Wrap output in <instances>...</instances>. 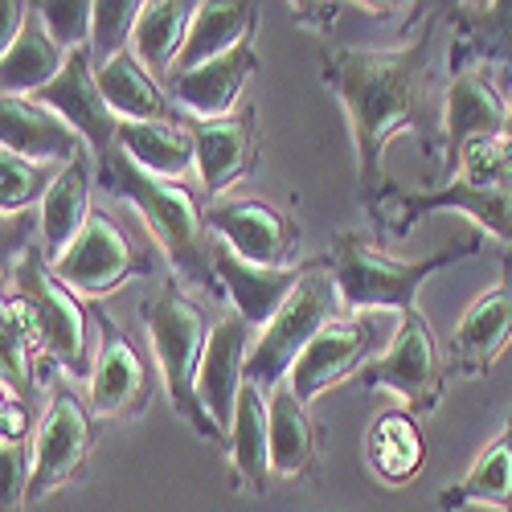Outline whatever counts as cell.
I'll list each match as a JSON object with an SVG mask.
<instances>
[{
	"label": "cell",
	"instance_id": "21",
	"mask_svg": "<svg viewBox=\"0 0 512 512\" xmlns=\"http://www.w3.org/2000/svg\"><path fill=\"white\" fill-rule=\"evenodd\" d=\"M443 21L455 25L451 78L463 70H476V62H488L504 74L512 87V0H488V5H443Z\"/></svg>",
	"mask_w": 512,
	"mask_h": 512
},
{
	"label": "cell",
	"instance_id": "13",
	"mask_svg": "<svg viewBox=\"0 0 512 512\" xmlns=\"http://www.w3.org/2000/svg\"><path fill=\"white\" fill-rule=\"evenodd\" d=\"M205 222L213 238L226 242L238 259L254 267H300V226L291 213L259 197H222L205 205Z\"/></svg>",
	"mask_w": 512,
	"mask_h": 512
},
{
	"label": "cell",
	"instance_id": "18",
	"mask_svg": "<svg viewBox=\"0 0 512 512\" xmlns=\"http://www.w3.org/2000/svg\"><path fill=\"white\" fill-rule=\"evenodd\" d=\"M250 349H254V328L238 312H226L218 324H213L205 357H201L197 394H201V406L213 414V422L226 431V439H230V426L238 414V394L246 386Z\"/></svg>",
	"mask_w": 512,
	"mask_h": 512
},
{
	"label": "cell",
	"instance_id": "6",
	"mask_svg": "<svg viewBox=\"0 0 512 512\" xmlns=\"http://www.w3.org/2000/svg\"><path fill=\"white\" fill-rule=\"evenodd\" d=\"M336 316H345V300H340V287L332 275V259L320 254V259H312V271L300 279V287L291 291V300L279 308V316L254 336L246 381H254L263 394L283 386L295 361L304 357V349Z\"/></svg>",
	"mask_w": 512,
	"mask_h": 512
},
{
	"label": "cell",
	"instance_id": "22",
	"mask_svg": "<svg viewBox=\"0 0 512 512\" xmlns=\"http://www.w3.org/2000/svg\"><path fill=\"white\" fill-rule=\"evenodd\" d=\"M254 70H259V54H254V41H246V46L213 58L189 74L168 78V95L185 111V119H226L242 107L238 95L246 91Z\"/></svg>",
	"mask_w": 512,
	"mask_h": 512
},
{
	"label": "cell",
	"instance_id": "7",
	"mask_svg": "<svg viewBox=\"0 0 512 512\" xmlns=\"http://www.w3.org/2000/svg\"><path fill=\"white\" fill-rule=\"evenodd\" d=\"M5 295H17V300L29 308L41 345H46L50 361L70 373V377H91L95 357H91V304H82L78 295L54 275L46 250L33 246L25 259L17 263V271L5 275Z\"/></svg>",
	"mask_w": 512,
	"mask_h": 512
},
{
	"label": "cell",
	"instance_id": "17",
	"mask_svg": "<svg viewBox=\"0 0 512 512\" xmlns=\"http://www.w3.org/2000/svg\"><path fill=\"white\" fill-rule=\"evenodd\" d=\"M512 340V250L500 254V283H492L480 300L467 308L451 332V373L488 377L496 357Z\"/></svg>",
	"mask_w": 512,
	"mask_h": 512
},
{
	"label": "cell",
	"instance_id": "11",
	"mask_svg": "<svg viewBox=\"0 0 512 512\" xmlns=\"http://www.w3.org/2000/svg\"><path fill=\"white\" fill-rule=\"evenodd\" d=\"M95 447V414L91 402L78 398L70 386H58L46 414L33 431V480H29V504L46 500L50 492L82 480L87 459Z\"/></svg>",
	"mask_w": 512,
	"mask_h": 512
},
{
	"label": "cell",
	"instance_id": "24",
	"mask_svg": "<svg viewBox=\"0 0 512 512\" xmlns=\"http://www.w3.org/2000/svg\"><path fill=\"white\" fill-rule=\"evenodd\" d=\"M226 451H230V467H234L230 484L238 492L263 496L275 476V467H271V402L254 381H246L238 394V414L230 426Z\"/></svg>",
	"mask_w": 512,
	"mask_h": 512
},
{
	"label": "cell",
	"instance_id": "32",
	"mask_svg": "<svg viewBox=\"0 0 512 512\" xmlns=\"http://www.w3.org/2000/svg\"><path fill=\"white\" fill-rule=\"evenodd\" d=\"M119 148L132 156L144 173L177 181L197 164V140L189 119H160V123H119Z\"/></svg>",
	"mask_w": 512,
	"mask_h": 512
},
{
	"label": "cell",
	"instance_id": "14",
	"mask_svg": "<svg viewBox=\"0 0 512 512\" xmlns=\"http://www.w3.org/2000/svg\"><path fill=\"white\" fill-rule=\"evenodd\" d=\"M197 140V177L209 201H222L226 189L246 181L259 164V111L242 103L226 119H189Z\"/></svg>",
	"mask_w": 512,
	"mask_h": 512
},
{
	"label": "cell",
	"instance_id": "15",
	"mask_svg": "<svg viewBox=\"0 0 512 512\" xmlns=\"http://www.w3.org/2000/svg\"><path fill=\"white\" fill-rule=\"evenodd\" d=\"M504 119H508V99H504L492 70L476 66V70H463L447 82V99H443V168H447V177L455 173L459 156L472 144L504 136Z\"/></svg>",
	"mask_w": 512,
	"mask_h": 512
},
{
	"label": "cell",
	"instance_id": "10",
	"mask_svg": "<svg viewBox=\"0 0 512 512\" xmlns=\"http://www.w3.org/2000/svg\"><path fill=\"white\" fill-rule=\"evenodd\" d=\"M50 267L74 295H87V300H103V295L119 291L123 283L152 275V259L132 242V234H127L107 209L91 213L87 230H82L74 238V246Z\"/></svg>",
	"mask_w": 512,
	"mask_h": 512
},
{
	"label": "cell",
	"instance_id": "20",
	"mask_svg": "<svg viewBox=\"0 0 512 512\" xmlns=\"http://www.w3.org/2000/svg\"><path fill=\"white\" fill-rule=\"evenodd\" d=\"M0 152H17L46 164H74L95 156L91 144L58 111L41 107L37 99H13V95H5V103H0Z\"/></svg>",
	"mask_w": 512,
	"mask_h": 512
},
{
	"label": "cell",
	"instance_id": "16",
	"mask_svg": "<svg viewBox=\"0 0 512 512\" xmlns=\"http://www.w3.org/2000/svg\"><path fill=\"white\" fill-rule=\"evenodd\" d=\"M33 99L41 107L58 111L74 132L91 144L95 160H103L107 152L119 148V119H115V111L107 107V99L99 91V70H95L91 50H74L66 58L62 74L50 82V87H41Z\"/></svg>",
	"mask_w": 512,
	"mask_h": 512
},
{
	"label": "cell",
	"instance_id": "37",
	"mask_svg": "<svg viewBox=\"0 0 512 512\" xmlns=\"http://www.w3.org/2000/svg\"><path fill=\"white\" fill-rule=\"evenodd\" d=\"M287 9H291V21H295V25L328 33V29L336 25V17L345 13L349 5H332V0H324V5H300V0H295V5H287Z\"/></svg>",
	"mask_w": 512,
	"mask_h": 512
},
{
	"label": "cell",
	"instance_id": "19",
	"mask_svg": "<svg viewBox=\"0 0 512 512\" xmlns=\"http://www.w3.org/2000/svg\"><path fill=\"white\" fill-rule=\"evenodd\" d=\"M213 267H218V283L222 291L230 295L234 312L250 324V328H267L279 308L291 300V291L300 287V279L312 271V259L300 263V267H254L246 259H238V254L218 242L213 246Z\"/></svg>",
	"mask_w": 512,
	"mask_h": 512
},
{
	"label": "cell",
	"instance_id": "28",
	"mask_svg": "<svg viewBox=\"0 0 512 512\" xmlns=\"http://www.w3.org/2000/svg\"><path fill=\"white\" fill-rule=\"evenodd\" d=\"M271 402V467L279 480H300L316 472L320 459V426L312 418V410L295 398V390L275 386L267 394Z\"/></svg>",
	"mask_w": 512,
	"mask_h": 512
},
{
	"label": "cell",
	"instance_id": "38",
	"mask_svg": "<svg viewBox=\"0 0 512 512\" xmlns=\"http://www.w3.org/2000/svg\"><path fill=\"white\" fill-rule=\"evenodd\" d=\"M504 136L512 140V103H508V119H504Z\"/></svg>",
	"mask_w": 512,
	"mask_h": 512
},
{
	"label": "cell",
	"instance_id": "34",
	"mask_svg": "<svg viewBox=\"0 0 512 512\" xmlns=\"http://www.w3.org/2000/svg\"><path fill=\"white\" fill-rule=\"evenodd\" d=\"M66 164H46V160H29L17 152H0V209L25 213L33 201H46L50 185L58 181Z\"/></svg>",
	"mask_w": 512,
	"mask_h": 512
},
{
	"label": "cell",
	"instance_id": "1",
	"mask_svg": "<svg viewBox=\"0 0 512 512\" xmlns=\"http://www.w3.org/2000/svg\"><path fill=\"white\" fill-rule=\"evenodd\" d=\"M443 25V5H431L418 33L402 50H353L324 46L320 78L340 99L353 127L357 152V193L377 230L394 226L386 205H394V185L386 181V144L398 132H414L426 160H443V119L435 115V33Z\"/></svg>",
	"mask_w": 512,
	"mask_h": 512
},
{
	"label": "cell",
	"instance_id": "36",
	"mask_svg": "<svg viewBox=\"0 0 512 512\" xmlns=\"http://www.w3.org/2000/svg\"><path fill=\"white\" fill-rule=\"evenodd\" d=\"M41 21H46L50 37L58 41V46L66 54L74 50H91V37H95V5H87V0H46V5H37Z\"/></svg>",
	"mask_w": 512,
	"mask_h": 512
},
{
	"label": "cell",
	"instance_id": "8",
	"mask_svg": "<svg viewBox=\"0 0 512 512\" xmlns=\"http://www.w3.org/2000/svg\"><path fill=\"white\" fill-rule=\"evenodd\" d=\"M447 357L435 340V328L426 324V316L414 308L406 316H398L390 349L377 361L365 365V373L357 377L365 390H390L398 394L410 414H435L443 402V386H447Z\"/></svg>",
	"mask_w": 512,
	"mask_h": 512
},
{
	"label": "cell",
	"instance_id": "35",
	"mask_svg": "<svg viewBox=\"0 0 512 512\" xmlns=\"http://www.w3.org/2000/svg\"><path fill=\"white\" fill-rule=\"evenodd\" d=\"M140 9L144 5H136V0H103V5H95V37H91L95 70H103L115 54L132 46V29L140 21Z\"/></svg>",
	"mask_w": 512,
	"mask_h": 512
},
{
	"label": "cell",
	"instance_id": "5",
	"mask_svg": "<svg viewBox=\"0 0 512 512\" xmlns=\"http://www.w3.org/2000/svg\"><path fill=\"white\" fill-rule=\"evenodd\" d=\"M398 205V218H394V234H410L426 213H439V209H455L476 218L488 234L504 238L512 246V140L496 136V140H480L472 144L455 173L447 177L443 189L431 193H394Z\"/></svg>",
	"mask_w": 512,
	"mask_h": 512
},
{
	"label": "cell",
	"instance_id": "4",
	"mask_svg": "<svg viewBox=\"0 0 512 512\" xmlns=\"http://www.w3.org/2000/svg\"><path fill=\"white\" fill-rule=\"evenodd\" d=\"M480 238H463L447 250H439L435 259H418V263H406V259H394L381 246H373L369 238L361 234H340L328 250L332 259V275H336V287H340V300H345V312H414L418 308V287L439 275L443 267H455L459 259H472L480 254Z\"/></svg>",
	"mask_w": 512,
	"mask_h": 512
},
{
	"label": "cell",
	"instance_id": "12",
	"mask_svg": "<svg viewBox=\"0 0 512 512\" xmlns=\"http://www.w3.org/2000/svg\"><path fill=\"white\" fill-rule=\"evenodd\" d=\"M95 316V369L87 377V402L95 418H136L148 410L156 394V373L140 345L119 328L115 316H107L103 304H91Z\"/></svg>",
	"mask_w": 512,
	"mask_h": 512
},
{
	"label": "cell",
	"instance_id": "29",
	"mask_svg": "<svg viewBox=\"0 0 512 512\" xmlns=\"http://www.w3.org/2000/svg\"><path fill=\"white\" fill-rule=\"evenodd\" d=\"M66 58L70 54L50 37V29H46V21H41L37 5H29L21 37L5 50V58H0V82H5V95L33 99L41 87H50V82L62 74Z\"/></svg>",
	"mask_w": 512,
	"mask_h": 512
},
{
	"label": "cell",
	"instance_id": "2",
	"mask_svg": "<svg viewBox=\"0 0 512 512\" xmlns=\"http://www.w3.org/2000/svg\"><path fill=\"white\" fill-rule=\"evenodd\" d=\"M95 168H99V185L111 197L132 201V209L148 222V234L164 250L168 267H173V279H181L185 287H197L205 295H226L218 283V267H213V246H218V238H213V230L205 222V205L197 201V193L189 185L144 173L123 148L95 160Z\"/></svg>",
	"mask_w": 512,
	"mask_h": 512
},
{
	"label": "cell",
	"instance_id": "26",
	"mask_svg": "<svg viewBox=\"0 0 512 512\" xmlns=\"http://www.w3.org/2000/svg\"><path fill=\"white\" fill-rule=\"evenodd\" d=\"M99 91L119 123H160V119H181L173 107V95L164 82L132 54L123 50L99 70Z\"/></svg>",
	"mask_w": 512,
	"mask_h": 512
},
{
	"label": "cell",
	"instance_id": "3",
	"mask_svg": "<svg viewBox=\"0 0 512 512\" xmlns=\"http://www.w3.org/2000/svg\"><path fill=\"white\" fill-rule=\"evenodd\" d=\"M140 316L148 328V345L156 353V369L164 377V390L173 398V410L193 426L197 439L226 447L230 443L226 431L213 422V414L201 406V394H197L201 357H205L209 332H213L205 320V308L185 291L181 279H164L140 304Z\"/></svg>",
	"mask_w": 512,
	"mask_h": 512
},
{
	"label": "cell",
	"instance_id": "27",
	"mask_svg": "<svg viewBox=\"0 0 512 512\" xmlns=\"http://www.w3.org/2000/svg\"><path fill=\"white\" fill-rule=\"evenodd\" d=\"M254 29H259V5H246V0L242 5L238 0H209V5H197V17L189 25L173 78L246 46V41H254Z\"/></svg>",
	"mask_w": 512,
	"mask_h": 512
},
{
	"label": "cell",
	"instance_id": "33",
	"mask_svg": "<svg viewBox=\"0 0 512 512\" xmlns=\"http://www.w3.org/2000/svg\"><path fill=\"white\" fill-rule=\"evenodd\" d=\"M197 17V5L189 0H152L140 9V21L132 29V50L156 78H173V66L185 50L189 25Z\"/></svg>",
	"mask_w": 512,
	"mask_h": 512
},
{
	"label": "cell",
	"instance_id": "30",
	"mask_svg": "<svg viewBox=\"0 0 512 512\" xmlns=\"http://www.w3.org/2000/svg\"><path fill=\"white\" fill-rule=\"evenodd\" d=\"M422 463H426V439L414 414L398 406L381 410L369 426V472L390 488H406L418 480Z\"/></svg>",
	"mask_w": 512,
	"mask_h": 512
},
{
	"label": "cell",
	"instance_id": "31",
	"mask_svg": "<svg viewBox=\"0 0 512 512\" xmlns=\"http://www.w3.org/2000/svg\"><path fill=\"white\" fill-rule=\"evenodd\" d=\"M467 504L512 512V414L500 426V435L467 467V476L439 492V512H459Z\"/></svg>",
	"mask_w": 512,
	"mask_h": 512
},
{
	"label": "cell",
	"instance_id": "9",
	"mask_svg": "<svg viewBox=\"0 0 512 512\" xmlns=\"http://www.w3.org/2000/svg\"><path fill=\"white\" fill-rule=\"evenodd\" d=\"M394 328L381 320V316H373V312H345V316H336L312 340V345L304 349V357L295 361L287 386L295 390V398L308 406L312 398H320L324 390H332L336 381L361 377L369 361H377L381 353L390 349Z\"/></svg>",
	"mask_w": 512,
	"mask_h": 512
},
{
	"label": "cell",
	"instance_id": "25",
	"mask_svg": "<svg viewBox=\"0 0 512 512\" xmlns=\"http://www.w3.org/2000/svg\"><path fill=\"white\" fill-rule=\"evenodd\" d=\"M95 177H99L95 156L74 160V164L62 168L58 181L46 193V201H41V209H37V218H41V250H46L50 263H58L62 254L74 246V238L87 230L91 213H95V205H91Z\"/></svg>",
	"mask_w": 512,
	"mask_h": 512
},
{
	"label": "cell",
	"instance_id": "23",
	"mask_svg": "<svg viewBox=\"0 0 512 512\" xmlns=\"http://www.w3.org/2000/svg\"><path fill=\"white\" fill-rule=\"evenodd\" d=\"M54 369L58 365L41 345L29 308L17 295H5V308H0V381H5V390L17 394L29 410H37V398L54 381Z\"/></svg>",
	"mask_w": 512,
	"mask_h": 512
}]
</instances>
